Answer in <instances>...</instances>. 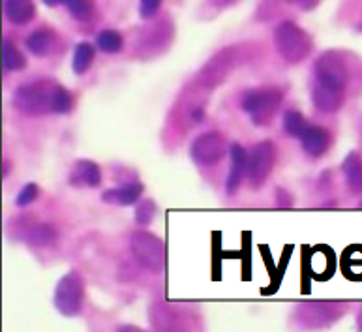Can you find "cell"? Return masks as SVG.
I'll use <instances>...</instances> for the list:
<instances>
[{
  "label": "cell",
  "mask_w": 362,
  "mask_h": 332,
  "mask_svg": "<svg viewBox=\"0 0 362 332\" xmlns=\"http://www.w3.org/2000/svg\"><path fill=\"white\" fill-rule=\"evenodd\" d=\"M347 70L334 53H325L314 64L312 102L323 113H334L346 100Z\"/></svg>",
  "instance_id": "1"
},
{
  "label": "cell",
  "mask_w": 362,
  "mask_h": 332,
  "mask_svg": "<svg viewBox=\"0 0 362 332\" xmlns=\"http://www.w3.org/2000/svg\"><path fill=\"white\" fill-rule=\"evenodd\" d=\"M74 100L62 85L54 81H36L21 85L13 94V107L27 117L70 113Z\"/></svg>",
  "instance_id": "2"
},
{
  "label": "cell",
  "mask_w": 362,
  "mask_h": 332,
  "mask_svg": "<svg viewBox=\"0 0 362 332\" xmlns=\"http://www.w3.org/2000/svg\"><path fill=\"white\" fill-rule=\"evenodd\" d=\"M281 98H284V93L278 87L254 88L244 94L240 107L255 126H267L271 124L280 109Z\"/></svg>",
  "instance_id": "3"
},
{
  "label": "cell",
  "mask_w": 362,
  "mask_h": 332,
  "mask_svg": "<svg viewBox=\"0 0 362 332\" xmlns=\"http://www.w3.org/2000/svg\"><path fill=\"white\" fill-rule=\"evenodd\" d=\"M274 45L281 59L287 60L289 64L303 62L312 51V40L306 30H303L293 21H284L276 27Z\"/></svg>",
  "instance_id": "4"
},
{
  "label": "cell",
  "mask_w": 362,
  "mask_h": 332,
  "mask_svg": "<svg viewBox=\"0 0 362 332\" xmlns=\"http://www.w3.org/2000/svg\"><path fill=\"white\" fill-rule=\"evenodd\" d=\"M83 299H85V282H83L81 274L71 271L60 280L54 289V308L62 316L74 317L81 312Z\"/></svg>",
  "instance_id": "5"
},
{
  "label": "cell",
  "mask_w": 362,
  "mask_h": 332,
  "mask_svg": "<svg viewBox=\"0 0 362 332\" xmlns=\"http://www.w3.org/2000/svg\"><path fill=\"white\" fill-rule=\"evenodd\" d=\"M130 248L132 254L137 257L141 265H145L151 271H158L163 267L165 261V248L163 242L154 235L146 233V231H137L130 237Z\"/></svg>",
  "instance_id": "6"
},
{
  "label": "cell",
  "mask_w": 362,
  "mask_h": 332,
  "mask_svg": "<svg viewBox=\"0 0 362 332\" xmlns=\"http://www.w3.org/2000/svg\"><path fill=\"white\" fill-rule=\"evenodd\" d=\"M276 162V147L274 143L263 141L255 145V148L250 153L248 160V180L252 188H259L265 184L269 174L272 173Z\"/></svg>",
  "instance_id": "7"
},
{
  "label": "cell",
  "mask_w": 362,
  "mask_h": 332,
  "mask_svg": "<svg viewBox=\"0 0 362 332\" xmlns=\"http://www.w3.org/2000/svg\"><path fill=\"white\" fill-rule=\"evenodd\" d=\"M227 150H229V148H227L226 139H223L220 134H216V131L203 134V136L197 137V139L192 143V147H189L192 160L199 165L218 164V162L226 156Z\"/></svg>",
  "instance_id": "8"
},
{
  "label": "cell",
  "mask_w": 362,
  "mask_h": 332,
  "mask_svg": "<svg viewBox=\"0 0 362 332\" xmlns=\"http://www.w3.org/2000/svg\"><path fill=\"white\" fill-rule=\"evenodd\" d=\"M100 182H102V171L100 165L92 160H77L68 174V184L76 188H96Z\"/></svg>",
  "instance_id": "9"
},
{
  "label": "cell",
  "mask_w": 362,
  "mask_h": 332,
  "mask_svg": "<svg viewBox=\"0 0 362 332\" xmlns=\"http://www.w3.org/2000/svg\"><path fill=\"white\" fill-rule=\"evenodd\" d=\"M229 153H231V171H229V177H227L226 188L229 194H233L244 179H248L250 154L238 143H233Z\"/></svg>",
  "instance_id": "10"
},
{
  "label": "cell",
  "mask_w": 362,
  "mask_h": 332,
  "mask_svg": "<svg viewBox=\"0 0 362 332\" xmlns=\"http://www.w3.org/2000/svg\"><path fill=\"white\" fill-rule=\"evenodd\" d=\"M303 148L312 158H321L330 147V134L321 126H308V130L304 131L300 137Z\"/></svg>",
  "instance_id": "11"
},
{
  "label": "cell",
  "mask_w": 362,
  "mask_h": 332,
  "mask_svg": "<svg viewBox=\"0 0 362 332\" xmlns=\"http://www.w3.org/2000/svg\"><path fill=\"white\" fill-rule=\"evenodd\" d=\"M141 194H143V184L141 182H130V184L103 191L102 201L109 203V205H117V207H130V205L139 201Z\"/></svg>",
  "instance_id": "12"
},
{
  "label": "cell",
  "mask_w": 362,
  "mask_h": 332,
  "mask_svg": "<svg viewBox=\"0 0 362 332\" xmlns=\"http://www.w3.org/2000/svg\"><path fill=\"white\" fill-rule=\"evenodd\" d=\"M6 19L11 25H27L36 16V6L34 0H6L4 2Z\"/></svg>",
  "instance_id": "13"
},
{
  "label": "cell",
  "mask_w": 362,
  "mask_h": 332,
  "mask_svg": "<svg viewBox=\"0 0 362 332\" xmlns=\"http://www.w3.org/2000/svg\"><path fill=\"white\" fill-rule=\"evenodd\" d=\"M27 47L34 57H40V59L53 55L54 47H57V34L49 28H40L28 36Z\"/></svg>",
  "instance_id": "14"
},
{
  "label": "cell",
  "mask_w": 362,
  "mask_h": 332,
  "mask_svg": "<svg viewBox=\"0 0 362 332\" xmlns=\"http://www.w3.org/2000/svg\"><path fill=\"white\" fill-rule=\"evenodd\" d=\"M341 171H344V177H346L347 186L351 188L353 191L362 190V158L358 153H349L341 164Z\"/></svg>",
  "instance_id": "15"
},
{
  "label": "cell",
  "mask_w": 362,
  "mask_h": 332,
  "mask_svg": "<svg viewBox=\"0 0 362 332\" xmlns=\"http://www.w3.org/2000/svg\"><path fill=\"white\" fill-rule=\"evenodd\" d=\"M94 45H90L88 42H81V44L76 45V51H74V60H71V68L76 71L77 76H83L85 71L92 66V60H94Z\"/></svg>",
  "instance_id": "16"
},
{
  "label": "cell",
  "mask_w": 362,
  "mask_h": 332,
  "mask_svg": "<svg viewBox=\"0 0 362 332\" xmlns=\"http://www.w3.org/2000/svg\"><path fill=\"white\" fill-rule=\"evenodd\" d=\"M27 66V60L16 45L4 40L2 42V68L6 71H19Z\"/></svg>",
  "instance_id": "17"
},
{
  "label": "cell",
  "mask_w": 362,
  "mask_h": 332,
  "mask_svg": "<svg viewBox=\"0 0 362 332\" xmlns=\"http://www.w3.org/2000/svg\"><path fill=\"white\" fill-rule=\"evenodd\" d=\"M96 47L102 51V53L115 55V53H119V51L124 47V38H122L117 30L107 28V30H102V32L98 34Z\"/></svg>",
  "instance_id": "18"
},
{
  "label": "cell",
  "mask_w": 362,
  "mask_h": 332,
  "mask_svg": "<svg viewBox=\"0 0 362 332\" xmlns=\"http://www.w3.org/2000/svg\"><path fill=\"white\" fill-rule=\"evenodd\" d=\"M25 239L33 246H49L54 242L57 233H54V229L51 225H47V223H36V225L28 229Z\"/></svg>",
  "instance_id": "19"
},
{
  "label": "cell",
  "mask_w": 362,
  "mask_h": 332,
  "mask_svg": "<svg viewBox=\"0 0 362 332\" xmlns=\"http://www.w3.org/2000/svg\"><path fill=\"white\" fill-rule=\"evenodd\" d=\"M308 120L304 119L298 111H287V113L284 114V131H286L289 137L300 139V137L304 136V131L308 130Z\"/></svg>",
  "instance_id": "20"
},
{
  "label": "cell",
  "mask_w": 362,
  "mask_h": 332,
  "mask_svg": "<svg viewBox=\"0 0 362 332\" xmlns=\"http://www.w3.org/2000/svg\"><path fill=\"white\" fill-rule=\"evenodd\" d=\"M62 4L79 21H88L94 16V4H92V0H64Z\"/></svg>",
  "instance_id": "21"
},
{
  "label": "cell",
  "mask_w": 362,
  "mask_h": 332,
  "mask_svg": "<svg viewBox=\"0 0 362 332\" xmlns=\"http://www.w3.org/2000/svg\"><path fill=\"white\" fill-rule=\"evenodd\" d=\"M156 216V205L151 199H143L136 207V222L139 225H148Z\"/></svg>",
  "instance_id": "22"
},
{
  "label": "cell",
  "mask_w": 362,
  "mask_h": 332,
  "mask_svg": "<svg viewBox=\"0 0 362 332\" xmlns=\"http://www.w3.org/2000/svg\"><path fill=\"white\" fill-rule=\"evenodd\" d=\"M40 196V188L34 182H28L25 188H23L21 191H19V196H17L16 199V205L17 207H28L30 203H34L36 199H38Z\"/></svg>",
  "instance_id": "23"
},
{
  "label": "cell",
  "mask_w": 362,
  "mask_h": 332,
  "mask_svg": "<svg viewBox=\"0 0 362 332\" xmlns=\"http://www.w3.org/2000/svg\"><path fill=\"white\" fill-rule=\"evenodd\" d=\"M160 6H162V0H141V4H139L141 17L148 19V17H152L158 10H160Z\"/></svg>",
  "instance_id": "24"
},
{
  "label": "cell",
  "mask_w": 362,
  "mask_h": 332,
  "mask_svg": "<svg viewBox=\"0 0 362 332\" xmlns=\"http://www.w3.org/2000/svg\"><path fill=\"white\" fill-rule=\"evenodd\" d=\"M237 0H211V4L218 6V8H226V6L229 4H235Z\"/></svg>",
  "instance_id": "25"
},
{
  "label": "cell",
  "mask_w": 362,
  "mask_h": 332,
  "mask_svg": "<svg viewBox=\"0 0 362 332\" xmlns=\"http://www.w3.org/2000/svg\"><path fill=\"white\" fill-rule=\"evenodd\" d=\"M289 2L300 4L303 8H312V6H315V2H317V0H289Z\"/></svg>",
  "instance_id": "26"
},
{
  "label": "cell",
  "mask_w": 362,
  "mask_h": 332,
  "mask_svg": "<svg viewBox=\"0 0 362 332\" xmlns=\"http://www.w3.org/2000/svg\"><path fill=\"white\" fill-rule=\"evenodd\" d=\"M44 2H45V4H47V6H51V8H54V6L62 4L64 0H44Z\"/></svg>",
  "instance_id": "27"
}]
</instances>
